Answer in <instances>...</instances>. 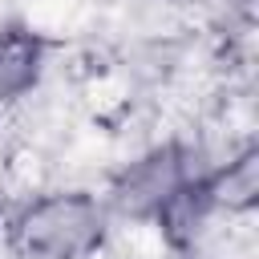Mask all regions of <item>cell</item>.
I'll use <instances>...</instances> for the list:
<instances>
[{"label": "cell", "mask_w": 259, "mask_h": 259, "mask_svg": "<svg viewBox=\"0 0 259 259\" xmlns=\"http://www.w3.org/2000/svg\"><path fill=\"white\" fill-rule=\"evenodd\" d=\"M40 73V45L24 32L0 36V105L20 97Z\"/></svg>", "instance_id": "7a4b0ae2"}, {"label": "cell", "mask_w": 259, "mask_h": 259, "mask_svg": "<svg viewBox=\"0 0 259 259\" xmlns=\"http://www.w3.org/2000/svg\"><path fill=\"white\" fill-rule=\"evenodd\" d=\"M101 239V210L85 194H49L28 202L12 223L20 259H85Z\"/></svg>", "instance_id": "6da1fadb"}]
</instances>
